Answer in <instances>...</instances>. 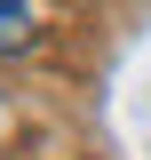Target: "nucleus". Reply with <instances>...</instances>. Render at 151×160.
Instances as JSON below:
<instances>
[{"label":"nucleus","mask_w":151,"mask_h":160,"mask_svg":"<svg viewBox=\"0 0 151 160\" xmlns=\"http://www.w3.org/2000/svg\"><path fill=\"white\" fill-rule=\"evenodd\" d=\"M0 136H8V104H0Z\"/></svg>","instance_id":"nucleus-2"},{"label":"nucleus","mask_w":151,"mask_h":160,"mask_svg":"<svg viewBox=\"0 0 151 160\" xmlns=\"http://www.w3.org/2000/svg\"><path fill=\"white\" fill-rule=\"evenodd\" d=\"M32 48V0H0V56Z\"/></svg>","instance_id":"nucleus-1"}]
</instances>
